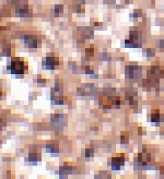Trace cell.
<instances>
[{"label": "cell", "instance_id": "1", "mask_svg": "<svg viewBox=\"0 0 164 179\" xmlns=\"http://www.w3.org/2000/svg\"><path fill=\"white\" fill-rule=\"evenodd\" d=\"M11 72L13 73L16 74H23L25 73V71L27 69V66L26 64V63L24 61H22L19 58H15L13 59V61L11 62V65L10 68Z\"/></svg>", "mask_w": 164, "mask_h": 179}, {"label": "cell", "instance_id": "2", "mask_svg": "<svg viewBox=\"0 0 164 179\" xmlns=\"http://www.w3.org/2000/svg\"><path fill=\"white\" fill-rule=\"evenodd\" d=\"M25 42H26V44H27L29 47H32V48H35L37 46V43H38L37 38L35 35H27V36H26Z\"/></svg>", "mask_w": 164, "mask_h": 179}, {"label": "cell", "instance_id": "3", "mask_svg": "<svg viewBox=\"0 0 164 179\" xmlns=\"http://www.w3.org/2000/svg\"><path fill=\"white\" fill-rule=\"evenodd\" d=\"M58 63V58L54 56H48L46 58V66L48 69H54L55 65Z\"/></svg>", "mask_w": 164, "mask_h": 179}, {"label": "cell", "instance_id": "4", "mask_svg": "<svg viewBox=\"0 0 164 179\" xmlns=\"http://www.w3.org/2000/svg\"><path fill=\"white\" fill-rule=\"evenodd\" d=\"M124 163V157L123 156H115L112 158V166L117 165L118 166L120 165H123Z\"/></svg>", "mask_w": 164, "mask_h": 179}, {"label": "cell", "instance_id": "5", "mask_svg": "<svg viewBox=\"0 0 164 179\" xmlns=\"http://www.w3.org/2000/svg\"><path fill=\"white\" fill-rule=\"evenodd\" d=\"M38 156H39V155L37 153H30V155H29V159L31 161H37L39 159Z\"/></svg>", "mask_w": 164, "mask_h": 179}]
</instances>
